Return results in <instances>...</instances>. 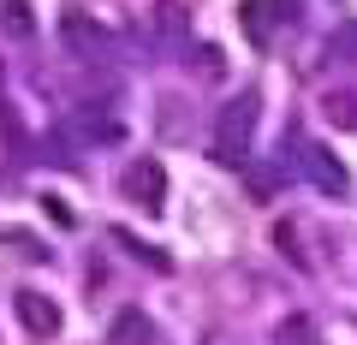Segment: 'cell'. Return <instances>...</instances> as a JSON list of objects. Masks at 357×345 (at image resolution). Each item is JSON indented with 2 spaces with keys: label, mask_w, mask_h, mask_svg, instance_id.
Instances as JSON below:
<instances>
[{
  "label": "cell",
  "mask_w": 357,
  "mask_h": 345,
  "mask_svg": "<svg viewBox=\"0 0 357 345\" xmlns=\"http://www.w3.org/2000/svg\"><path fill=\"white\" fill-rule=\"evenodd\" d=\"M119 191H126L137 208L161 215V208H167V173H161V161H131L126 179H119Z\"/></svg>",
  "instance_id": "7a4b0ae2"
},
{
  "label": "cell",
  "mask_w": 357,
  "mask_h": 345,
  "mask_svg": "<svg viewBox=\"0 0 357 345\" xmlns=\"http://www.w3.org/2000/svg\"><path fill=\"white\" fill-rule=\"evenodd\" d=\"M0 90H6V72H0Z\"/></svg>",
  "instance_id": "7c38bea8"
},
{
  "label": "cell",
  "mask_w": 357,
  "mask_h": 345,
  "mask_svg": "<svg viewBox=\"0 0 357 345\" xmlns=\"http://www.w3.org/2000/svg\"><path fill=\"white\" fill-rule=\"evenodd\" d=\"M244 30H250V42H268V18H262V0H250V6H244Z\"/></svg>",
  "instance_id": "8fae6325"
},
{
  "label": "cell",
  "mask_w": 357,
  "mask_h": 345,
  "mask_svg": "<svg viewBox=\"0 0 357 345\" xmlns=\"http://www.w3.org/2000/svg\"><path fill=\"white\" fill-rule=\"evenodd\" d=\"M274 345H321L316 316H286L280 328H274Z\"/></svg>",
  "instance_id": "52a82bcc"
},
{
  "label": "cell",
  "mask_w": 357,
  "mask_h": 345,
  "mask_svg": "<svg viewBox=\"0 0 357 345\" xmlns=\"http://www.w3.org/2000/svg\"><path fill=\"white\" fill-rule=\"evenodd\" d=\"M328 54H333V60H357V24H340V30H333V36H328Z\"/></svg>",
  "instance_id": "ba28073f"
},
{
  "label": "cell",
  "mask_w": 357,
  "mask_h": 345,
  "mask_svg": "<svg viewBox=\"0 0 357 345\" xmlns=\"http://www.w3.org/2000/svg\"><path fill=\"white\" fill-rule=\"evenodd\" d=\"M107 345H155V321L143 309H119L114 328H107Z\"/></svg>",
  "instance_id": "8992f818"
},
{
  "label": "cell",
  "mask_w": 357,
  "mask_h": 345,
  "mask_svg": "<svg viewBox=\"0 0 357 345\" xmlns=\"http://www.w3.org/2000/svg\"><path fill=\"white\" fill-rule=\"evenodd\" d=\"M250 131H256V95H238L232 107H220V125H215V161L238 167L244 149H250Z\"/></svg>",
  "instance_id": "6da1fadb"
},
{
  "label": "cell",
  "mask_w": 357,
  "mask_h": 345,
  "mask_svg": "<svg viewBox=\"0 0 357 345\" xmlns=\"http://www.w3.org/2000/svg\"><path fill=\"white\" fill-rule=\"evenodd\" d=\"M328 119L333 125H357V102L351 95H328Z\"/></svg>",
  "instance_id": "9c48e42d"
},
{
  "label": "cell",
  "mask_w": 357,
  "mask_h": 345,
  "mask_svg": "<svg viewBox=\"0 0 357 345\" xmlns=\"http://www.w3.org/2000/svg\"><path fill=\"white\" fill-rule=\"evenodd\" d=\"M13 309H18V321H24L36 339L60 333V321H66V316H60V304H54L48 292H30V286H24V292H13Z\"/></svg>",
  "instance_id": "277c9868"
},
{
  "label": "cell",
  "mask_w": 357,
  "mask_h": 345,
  "mask_svg": "<svg viewBox=\"0 0 357 345\" xmlns=\"http://www.w3.org/2000/svg\"><path fill=\"white\" fill-rule=\"evenodd\" d=\"M60 36L72 42L77 54H107V48H114V36H107L102 24H89V18H77V13H66V18H60Z\"/></svg>",
  "instance_id": "5b68a950"
},
{
  "label": "cell",
  "mask_w": 357,
  "mask_h": 345,
  "mask_svg": "<svg viewBox=\"0 0 357 345\" xmlns=\"http://www.w3.org/2000/svg\"><path fill=\"white\" fill-rule=\"evenodd\" d=\"M6 30L13 36H30V6L24 0H6Z\"/></svg>",
  "instance_id": "30bf717a"
},
{
  "label": "cell",
  "mask_w": 357,
  "mask_h": 345,
  "mask_svg": "<svg viewBox=\"0 0 357 345\" xmlns=\"http://www.w3.org/2000/svg\"><path fill=\"white\" fill-rule=\"evenodd\" d=\"M304 173H310V185H316L321 197H345V191H351L345 161H340L333 149H321V143H310V149H304Z\"/></svg>",
  "instance_id": "3957f363"
}]
</instances>
